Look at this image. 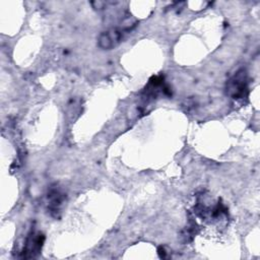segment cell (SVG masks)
Here are the masks:
<instances>
[{
	"label": "cell",
	"mask_w": 260,
	"mask_h": 260,
	"mask_svg": "<svg viewBox=\"0 0 260 260\" xmlns=\"http://www.w3.org/2000/svg\"><path fill=\"white\" fill-rule=\"evenodd\" d=\"M126 31L127 30H125L122 27H116L102 32L98 39L99 47L104 50H110L115 48L122 42Z\"/></svg>",
	"instance_id": "1"
},
{
	"label": "cell",
	"mask_w": 260,
	"mask_h": 260,
	"mask_svg": "<svg viewBox=\"0 0 260 260\" xmlns=\"http://www.w3.org/2000/svg\"><path fill=\"white\" fill-rule=\"evenodd\" d=\"M91 4L95 9H102L105 6V2L103 1H94V2H91Z\"/></svg>",
	"instance_id": "3"
},
{
	"label": "cell",
	"mask_w": 260,
	"mask_h": 260,
	"mask_svg": "<svg viewBox=\"0 0 260 260\" xmlns=\"http://www.w3.org/2000/svg\"><path fill=\"white\" fill-rule=\"evenodd\" d=\"M228 91L234 99H241L246 95L247 76L245 70L238 71L228 83Z\"/></svg>",
	"instance_id": "2"
}]
</instances>
